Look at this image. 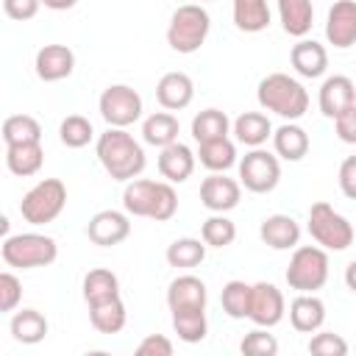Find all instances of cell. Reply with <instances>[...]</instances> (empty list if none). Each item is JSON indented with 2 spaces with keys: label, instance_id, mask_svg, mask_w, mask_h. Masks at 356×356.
Instances as JSON below:
<instances>
[{
  "label": "cell",
  "instance_id": "obj_36",
  "mask_svg": "<svg viewBox=\"0 0 356 356\" xmlns=\"http://www.w3.org/2000/svg\"><path fill=\"white\" fill-rule=\"evenodd\" d=\"M3 142L22 145V142H42V125L31 114H11L3 120Z\"/></svg>",
  "mask_w": 356,
  "mask_h": 356
},
{
  "label": "cell",
  "instance_id": "obj_15",
  "mask_svg": "<svg viewBox=\"0 0 356 356\" xmlns=\"http://www.w3.org/2000/svg\"><path fill=\"white\" fill-rule=\"evenodd\" d=\"M36 75L44 81V83H56V81H64L72 75L75 70V53L67 47V44H44L36 50Z\"/></svg>",
  "mask_w": 356,
  "mask_h": 356
},
{
  "label": "cell",
  "instance_id": "obj_24",
  "mask_svg": "<svg viewBox=\"0 0 356 356\" xmlns=\"http://www.w3.org/2000/svg\"><path fill=\"white\" fill-rule=\"evenodd\" d=\"M273 147H275V156H281L286 161H300L309 153L312 142H309V134L300 125L284 122L281 128L273 131Z\"/></svg>",
  "mask_w": 356,
  "mask_h": 356
},
{
  "label": "cell",
  "instance_id": "obj_45",
  "mask_svg": "<svg viewBox=\"0 0 356 356\" xmlns=\"http://www.w3.org/2000/svg\"><path fill=\"white\" fill-rule=\"evenodd\" d=\"M337 181H339L342 195L350 197V200H356V156H348V159L339 164V175H337Z\"/></svg>",
  "mask_w": 356,
  "mask_h": 356
},
{
  "label": "cell",
  "instance_id": "obj_22",
  "mask_svg": "<svg viewBox=\"0 0 356 356\" xmlns=\"http://www.w3.org/2000/svg\"><path fill=\"white\" fill-rule=\"evenodd\" d=\"M289 61L300 78H320L328 67V50L314 39H300L292 47Z\"/></svg>",
  "mask_w": 356,
  "mask_h": 356
},
{
  "label": "cell",
  "instance_id": "obj_11",
  "mask_svg": "<svg viewBox=\"0 0 356 356\" xmlns=\"http://www.w3.org/2000/svg\"><path fill=\"white\" fill-rule=\"evenodd\" d=\"M284 312H286V303H284V295L275 284H267V281L253 284L248 320H253L261 328H273L284 320Z\"/></svg>",
  "mask_w": 356,
  "mask_h": 356
},
{
  "label": "cell",
  "instance_id": "obj_35",
  "mask_svg": "<svg viewBox=\"0 0 356 356\" xmlns=\"http://www.w3.org/2000/svg\"><path fill=\"white\" fill-rule=\"evenodd\" d=\"M172 328L178 334V339L195 345L206 339L209 323H206V309H175L172 312Z\"/></svg>",
  "mask_w": 356,
  "mask_h": 356
},
{
  "label": "cell",
  "instance_id": "obj_1",
  "mask_svg": "<svg viewBox=\"0 0 356 356\" xmlns=\"http://www.w3.org/2000/svg\"><path fill=\"white\" fill-rule=\"evenodd\" d=\"M97 161L103 164V170L114 178V181H134L142 175L147 159L142 145L125 131V128H111L106 134L97 136Z\"/></svg>",
  "mask_w": 356,
  "mask_h": 356
},
{
  "label": "cell",
  "instance_id": "obj_31",
  "mask_svg": "<svg viewBox=\"0 0 356 356\" xmlns=\"http://www.w3.org/2000/svg\"><path fill=\"white\" fill-rule=\"evenodd\" d=\"M231 131V120L225 111L220 108H203L200 114L192 117V136L195 142H214V139H225Z\"/></svg>",
  "mask_w": 356,
  "mask_h": 356
},
{
  "label": "cell",
  "instance_id": "obj_13",
  "mask_svg": "<svg viewBox=\"0 0 356 356\" xmlns=\"http://www.w3.org/2000/svg\"><path fill=\"white\" fill-rule=\"evenodd\" d=\"M131 234V220L128 211H117V209H103L97 211L89 225H86V236L100 245V248H114L120 242H125Z\"/></svg>",
  "mask_w": 356,
  "mask_h": 356
},
{
  "label": "cell",
  "instance_id": "obj_39",
  "mask_svg": "<svg viewBox=\"0 0 356 356\" xmlns=\"http://www.w3.org/2000/svg\"><path fill=\"white\" fill-rule=\"evenodd\" d=\"M200 236L209 248H228L234 239H236V225L225 217V214H211L203 228H200Z\"/></svg>",
  "mask_w": 356,
  "mask_h": 356
},
{
  "label": "cell",
  "instance_id": "obj_34",
  "mask_svg": "<svg viewBox=\"0 0 356 356\" xmlns=\"http://www.w3.org/2000/svg\"><path fill=\"white\" fill-rule=\"evenodd\" d=\"M197 159L206 170L211 172H225L236 164V147L234 142L225 136V139H214V142H200L197 147Z\"/></svg>",
  "mask_w": 356,
  "mask_h": 356
},
{
  "label": "cell",
  "instance_id": "obj_5",
  "mask_svg": "<svg viewBox=\"0 0 356 356\" xmlns=\"http://www.w3.org/2000/svg\"><path fill=\"white\" fill-rule=\"evenodd\" d=\"M0 256L8 267L19 270H33V267H47L58 256V245L47 234H14L3 239Z\"/></svg>",
  "mask_w": 356,
  "mask_h": 356
},
{
  "label": "cell",
  "instance_id": "obj_43",
  "mask_svg": "<svg viewBox=\"0 0 356 356\" xmlns=\"http://www.w3.org/2000/svg\"><path fill=\"white\" fill-rule=\"evenodd\" d=\"M136 356H172V342L164 334H147L136 345Z\"/></svg>",
  "mask_w": 356,
  "mask_h": 356
},
{
  "label": "cell",
  "instance_id": "obj_18",
  "mask_svg": "<svg viewBox=\"0 0 356 356\" xmlns=\"http://www.w3.org/2000/svg\"><path fill=\"white\" fill-rule=\"evenodd\" d=\"M259 236L273 250H292L300 242V225L289 214H270L259 225Z\"/></svg>",
  "mask_w": 356,
  "mask_h": 356
},
{
  "label": "cell",
  "instance_id": "obj_16",
  "mask_svg": "<svg viewBox=\"0 0 356 356\" xmlns=\"http://www.w3.org/2000/svg\"><path fill=\"white\" fill-rule=\"evenodd\" d=\"M356 103V86L348 75H328L320 86V111L328 120H337L345 108Z\"/></svg>",
  "mask_w": 356,
  "mask_h": 356
},
{
  "label": "cell",
  "instance_id": "obj_26",
  "mask_svg": "<svg viewBox=\"0 0 356 356\" xmlns=\"http://www.w3.org/2000/svg\"><path fill=\"white\" fill-rule=\"evenodd\" d=\"M178 134H181V125H178V117L170 114V111H156L150 114L145 122H142V139L153 147H167L172 142H178Z\"/></svg>",
  "mask_w": 356,
  "mask_h": 356
},
{
  "label": "cell",
  "instance_id": "obj_33",
  "mask_svg": "<svg viewBox=\"0 0 356 356\" xmlns=\"http://www.w3.org/2000/svg\"><path fill=\"white\" fill-rule=\"evenodd\" d=\"M47 334V317L36 309H22L11 317V337L22 345H36Z\"/></svg>",
  "mask_w": 356,
  "mask_h": 356
},
{
  "label": "cell",
  "instance_id": "obj_9",
  "mask_svg": "<svg viewBox=\"0 0 356 356\" xmlns=\"http://www.w3.org/2000/svg\"><path fill=\"white\" fill-rule=\"evenodd\" d=\"M97 108L111 128H128L142 117V95L128 83H111L103 89Z\"/></svg>",
  "mask_w": 356,
  "mask_h": 356
},
{
  "label": "cell",
  "instance_id": "obj_27",
  "mask_svg": "<svg viewBox=\"0 0 356 356\" xmlns=\"http://www.w3.org/2000/svg\"><path fill=\"white\" fill-rule=\"evenodd\" d=\"M231 128H234L236 139L248 147H261L273 136V125H270L267 114H261V111H242Z\"/></svg>",
  "mask_w": 356,
  "mask_h": 356
},
{
  "label": "cell",
  "instance_id": "obj_40",
  "mask_svg": "<svg viewBox=\"0 0 356 356\" xmlns=\"http://www.w3.org/2000/svg\"><path fill=\"white\" fill-rule=\"evenodd\" d=\"M239 350L245 356H275L278 353V339L273 334H267V328H253L250 334H245V339L239 342Z\"/></svg>",
  "mask_w": 356,
  "mask_h": 356
},
{
  "label": "cell",
  "instance_id": "obj_48",
  "mask_svg": "<svg viewBox=\"0 0 356 356\" xmlns=\"http://www.w3.org/2000/svg\"><path fill=\"white\" fill-rule=\"evenodd\" d=\"M345 284H348V289H350V292H356V259L345 267Z\"/></svg>",
  "mask_w": 356,
  "mask_h": 356
},
{
  "label": "cell",
  "instance_id": "obj_10",
  "mask_svg": "<svg viewBox=\"0 0 356 356\" xmlns=\"http://www.w3.org/2000/svg\"><path fill=\"white\" fill-rule=\"evenodd\" d=\"M281 181V164H278V156L261 150V147H253L250 153L242 156L239 161V184L248 189V192H256V195H264V192H273Z\"/></svg>",
  "mask_w": 356,
  "mask_h": 356
},
{
  "label": "cell",
  "instance_id": "obj_37",
  "mask_svg": "<svg viewBox=\"0 0 356 356\" xmlns=\"http://www.w3.org/2000/svg\"><path fill=\"white\" fill-rule=\"evenodd\" d=\"M250 289L253 284H245L239 278L228 281L220 292V303H222V312L231 317V320H245L248 312H250Z\"/></svg>",
  "mask_w": 356,
  "mask_h": 356
},
{
  "label": "cell",
  "instance_id": "obj_14",
  "mask_svg": "<svg viewBox=\"0 0 356 356\" xmlns=\"http://www.w3.org/2000/svg\"><path fill=\"white\" fill-rule=\"evenodd\" d=\"M325 39L337 50L356 44V0H334L325 17Z\"/></svg>",
  "mask_w": 356,
  "mask_h": 356
},
{
  "label": "cell",
  "instance_id": "obj_38",
  "mask_svg": "<svg viewBox=\"0 0 356 356\" xmlns=\"http://www.w3.org/2000/svg\"><path fill=\"white\" fill-rule=\"evenodd\" d=\"M58 136H61V142H64L67 147L78 150V147H86V145L92 142L95 128H92V122H89L86 117H81V114H70V117L61 120V125H58Z\"/></svg>",
  "mask_w": 356,
  "mask_h": 356
},
{
  "label": "cell",
  "instance_id": "obj_12",
  "mask_svg": "<svg viewBox=\"0 0 356 356\" xmlns=\"http://www.w3.org/2000/svg\"><path fill=\"white\" fill-rule=\"evenodd\" d=\"M239 197H242V184L228 178L225 172H211L200 184V203L214 214H225L236 209Z\"/></svg>",
  "mask_w": 356,
  "mask_h": 356
},
{
  "label": "cell",
  "instance_id": "obj_32",
  "mask_svg": "<svg viewBox=\"0 0 356 356\" xmlns=\"http://www.w3.org/2000/svg\"><path fill=\"white\" fill-rule=\"evenodd\" d=\"M206 242L203 236L200 239H192V236H181V239H172L167 245V264L170 267H178V270H189V267H197L203 259H206Z\"/></svg>",
  "mask_w": 356,
  "mask_h": 356
},
{
  "label": "cell",
  "instance_id": "obj_46",
  "mask_svg": "<svg viewBox=\"0 0 356 356\" xmlns=\"http://www.w3.org/2000/svg\"><path fill=\"white\" fill-rule=\"evenodd\" d=\"M334 128H337V136L348 145H356V103L350 108H345L337 120H334Z\"/></svg>",
  "mask_w": 356,
  "mask_h": 356
},
{
  "label": "cell",
  "instance_id": "obj_7",
  "mask_svg": "<svg viewBox=\"0 0 356 356\" xmlns=\"http://www.w3.org/2000/svg\"><path fill=\"white\" fill-rule=\"evenodd\" d=\"M289 289L295 292H317L328 281V253L320 245H300L295 248L289 267L284 273Z\"/></svg>",
  "mask_w": 356,
  "mask_h": 356
},
{
  "label": "cell",
  "instance_id": "obj_19",
  "mask_svg": "<svg viewBox=\"0 0 356 356\" xmlns=\"http://www.w3.org/2000/svg\"><path fill=\"white\" fill-rule=\"evenodd\" d=\"M289 323L300 334H314L325 323V303L314 292H298L289 303Z\"/></svg>",
  "mask_w": 356,
  "mask_h": 356
},
{
  "label": "cell",
  "instance_id": "obj_3",
  "mask_svg": "<svg viewBox=\"0 0 356 356\" xmlns=\"http://www.w3.org/2000/svg\"><path fill=\"white\" fill-rule=\"evenodd\" d=\"M259 106L264 111H273L278 117H284L286 122H295L306 114L309 108V92L303 89V83L286 72H270L259 81Z\"/></svg>",
  "mask_w": 356,
  "mask_h": 356
},
{
  "label": "cell",
  "instance_id": "obj_21",
  "mask_svg": "<svg viewBox=\"0 0 356 356\" xmlns=\"http://www.w3.org/2000/svg\"><path fill=\"white\" fill-rule=\"evenodd\" d=\"M159 172L170 184H184L195 172V153L184 142H172L159 153Z\"/></svg>",
  "mask_w": 356,
  "mask_h": 356
},
{
  "label": "cell",
  "instance_id": "obj_49",
  "mask_svg": "<svg viewBox=\"0 0 356 356\" xmlns=\"http://www.w3.org/2000/svg\"><path fill=\"white\" fill-rule=\"evenodd\" d=\"M200 3H206V0H200Z\"/></svg>",
  "mask_w": 356,
  "mask_h": 356
},
{
  "label": "cell",
  "instance_id": "obj_25",
  "mask_svg": "<svg viewBox=\"0 0 356 356\" xmlns=\"http://www.w3.org/2000/svg\"><path fill=\"white\" fill-rule=\"evenodd\" d=\"M42 164H44L42 142H22V145H8L6 147V167L19 178L36 175L42 170Z\"/></svg>",
  "mask_w": 356,
  "mask_h": 356
},
{
  "label": "cell",
  "instance_id": "obj_8",
  "mask_svg": "<svg viewBox=\"0 0 356 356\" xmlns=\"http://www.w3.org/2000/svg\"><path fill=\"white\" fill-rule=\"evenodd\" d=\"M309 234L325 250H348L353 245V236H356L348 217H342L325 200L312 203V209H309Z\"/></svg>",
  "mask_w": 356,
  "mask_h": 356
},
{
  "label": "cell",
  "instance_id": "obj_29",
  "mask_svg": "<svg viewBox=\"0 0 356 356\" xmlns=\"http://www.w3.org/2000/svg\"><path fill=\"white\" fill-rule=\"evenodd\" d=\"M111 298H120V278L106 267L89 270L83 275V300H86V306H95V303H103V300H111Z\"/></svg>",
  "mask_w": 356,
  "mask_h": 356
},
{
  "label": "cell",
  "instance_id": "obj_20",
  "mask_svg": "<svg viewBox=\"0 0 356 356\" xmlns=\"http://www.w3.org/2000/svg\"><path fill=\"white\" fill-rule=\"evenodd\" d=\"M209 292L206 284L197 275H178L167 286V306L170 312L175 309H206Z\"/></svg>",
  "mask_w": 356,
  "mask_h": 356
},
{
  "label": "cell",
  "instance_id": "obj_4",
  "mask_svg": "<svg viewBox=\"0 0 356 356\" xmlns=\"http://www.w3.org/2000/svg\"><path fill=\"white\" fill-rule=\"evenodd\" d=\"M211 31V17L200 3H184L172 11L170 25H167V44L175 53H195L203 47L206 36Z\"/></svg>",
  "mask_w": 356,
  "mask_h": 356
},
{
  "label": "cell",
  "instance_id": "obj_23",
  "mask_svg": "<svg viewBox=\"0 0 356 356\" xmlns=\"http://www.w3.org/2000/svg\"><path fill=\"white\" fill-rule=\"evenodd\" d=\"M278 19L289 36L303 39L314 25V6L312 0H278Z\"/></svg>",
  "mask_w": 356,
  "mask_h": 356
},
{
  "label": "cell",
  "instance_id": "obj_44",
  "mask_svg": "<svg viewBox=\"0 0 356 356\" xmlns=\"http://www.w3.org/2000/svg\"><path fill=\"white\" fill-rule=\"evenodd\" d=\"M39 6H42V0H3V11L17 22L33 19L39 14Z\"/></svg>",
  "mask_w": 356,
  "mask_h": 356
},
{
  "label": "cell",
  "instance_id": "obj_28",
  "mask_svg": "<svg viewBox=\"0 0 356 356\" xmlns=\"http://www.w3.org/2000/svg\"><path fill=\"white\" fill-rule=\"evenodd\" d=\"M231 14H234V25L242 33H261L270 25L267 0H234Z\"/></svg>",
  "mask_w": 356,
  "mask_h": 356
},
{
  "label": "cell",
  "instance_id": "obj_6",
  "mask_svg": "<svg viewBox=\"0 0 356 356\" xmlns=\"http://www.w3.org/2000/svg\"><path fill=\"white\" fill-rule=\"evenodd\" d=\"M67 206V186L61 178H42L33 184L22 200H19V214L31 225H47L53 222Z\"/></svg>",
  "mask_w": 356,
  "mask_h": 356
},
{
  "label": "cell",
  "instance_id": "obj_47",
  "mask_svg": "<svg viewBox=\"0 0 356 356\" xmlns=\"http://www.w3.org/2000/svg\"><path fill=\"white\" fill-rule=\"evenodd\" d=\"M78 0H42V6L44 8H50V11H67V8H72Z\"/></svg>",
  "mask_w": 356,
  "mask_h": 356
},
{
  "label": "cell",
  "instance_id": "obj_41",
  "mask_svg": "<svg viewBox=\"0 0 356 356\" xmlns=\"http://www.w3.org/2000/svg\"><path fill=\"white\" fill-rule=\"evenodd\" d=\"M309 353H314V356H345L348 342L334 331H314V337L309 339Z\"/></svg>",
  "mask_w": 356,
  "mask_h": 356
},
{
  "label": "cell",
  "instance_id": "obj_17",
  "mask_svg": "<svg viewBox=\"0 0 356 356\" xmlns=\"http://www.w3.org/2000/svg\"><path fill=\"white\" fill-rule=\"evenodd\" d=\"M195 97V83L186 72H164L156 83V100L167 111H181L192 103Z\"/></svg>",
  "mask_w": 356,
  "mask_h": 356
},
{
  "label": "cell",
  "instance_id": "obj_30",
  "mask_svg": "<svg viewBox=\"0 0 356 356\" xmlns=\"http://www.w3.org/2000/svg\"><path fill=\"white\" fill-rule=\"evenodd\" d=\"M125 320H128V312H125L122 298H111V300L89 306V323L100 334H120L125 328Z\"/></svg>",
  "mask_w": 356,
  "mask_h": 356
},
{
  "label": "cell",
  "instance_id": "obj_2",
  "mask_svg": "<svg viewBox=\"0 0 356 356\" xmlns=\"http://www.w3.org/2000/svg\"><path fill=\"white\" fill-rule=\"evenodd\" d=\"M122 209L131 217H147L156 222H167L178 211V195L170 181L134 178L122 189Z\"/></svg>",
  "mask_w": 356,
  "mask_h": 356
},
{
  "label": "cell",
  "instance_id": "obj_42",
  "mask_svg": "<svg viewBox=\"0 0 356 356\" xmlns=\"http://www.w3.org/2000/svg\"><path fill=\"white\" fill-rule=\"evenodd\" d=\"M22 300V284L14 273H0V312H14Z\"/></svg>",
  "mask_w": 356,
  "mask_h": 356
}]
</instances>
